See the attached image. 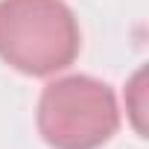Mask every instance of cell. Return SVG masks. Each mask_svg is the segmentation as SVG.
I'll return each instance as SVG.
<instances>
[{"instance_id": "6da1fadb", "label": "cell", "mask_w": 149, "mask_h": 149, "mask_svg": "<svg viewBox=\"0 0 149 149\" xmlns=\"http://www.w3.org/2000/svg\"><path fill=\"white\" fill-rule=\"evenodd\" d=\"M79 21L64 0H0V58L26 76H50L79 56Z\"/></svg>"}, {"instance_id": "7a4b0ae2", "label": "cell", "mask_w": 149, "mask_h": 149, "mask_svg": "<svg viewBox=\"0 0 149 149\" xmlns=\"http://www.w3.org/2000/svg\"><path fill=\"white\" fill-rule=\"evenodd\" d=\"M35 123L53 149H100L117 134L120 111L105 82L76 73L41 91Z\"/></svg>"}]
</instances>
